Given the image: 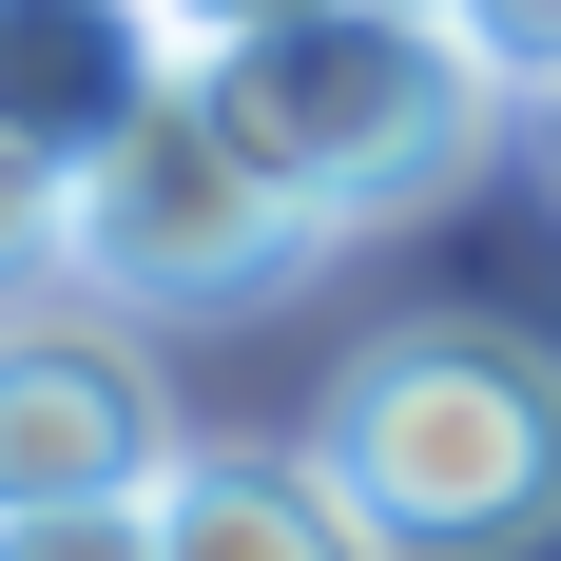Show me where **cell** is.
<instances>
[{"instance_id":"cell-1","label":"cell","mask_w":561,"mask_h":561,"mask_svg":"<svg viewBox=\"0 0 561 561\" xmlns=\"http://www.w3.org/2000/svg\"><path fill=\"white\" fill-rule=\"evenodd\" d=\"M194 98L290 174V214H310V232L446 214L465 174L504 156V116H523L446 0H290V20H252V39L194 58Z\"/></svg>"},{"instance_id":"cell-2","label":"cell","mask_w":561,"mask_h":561,"mask_svg":"<svg viewBox=\"0 0 561 561\" xmlns=\"http://www.w3.org/2000/svg\"><path fill=\"white\" fill-rule=\"evenodd\" d=\"M310 465L368 504L388 561H523L561 542V348L504 310H407L330 368Z\"/></svg>"},{"instance_id":"cell-3","label":"cell","mask_w":561,"mask_h":561,"mask_svg":"<svg viewBox=\"0 0 561 561\" xmlns=\"http://www.w3.org/2000/svg\"><path fill=\"white\" fill-rule=\"evenodd\" d=\"M310 252H330V232L290 214V174L252 156L194 78H174L136 136L78 156V290L136 310V330H174V310H252V290H290Z\"/></svg>"},{"instance_id":"cell-4","label":"cell","mask_w":561,"mask_h":561,"mask_svg":"<svg viewBox=\"0 0 561 561\" xmlns=\"http://www.w3.org/2000/svg\"><path fill=\"white\" fill-rule=\"evenodd\" d=\"M174 446H194V426H174L136 310H98V290L0 310V523H39V504H156Z\"/></svg>"},{"instance_id":"cell-5","label":"cell","mask_w":561,"mask_h":561,"mask_svg":"<svg viewBox=\"0 0 561 561\" xmlns=\"http://www.w3.org/2000/svg\"><path fill=\"white\" fill-rule=\"evenodd\" d=\"M194 78V39H174L156 0H0V136L20 156H98V136H136V116Z\"/></svg>"},{"instance_id":"cell-6","label":"cell","mask_w":561,"mask_h":561,"mask_svg":"<svg viewBox=\"0 0 561 561\" xmlns=\"http://www.w3.org/2000/svg\"><path fill=\"white\" fill-rule=\"evenodd\" d=\"M156 561H388L310 446H174L156 484Z\"/></svg>"},{"instance_id":"cell-7","label":"cell","mask_w":561,"mask_h":561,"mask_svg":"<svg viewBox=\"0 0 561 561\" xmlns=\"http://www.w3.org/2000/svg\"><path fill=\"white\" fill-rule=\"evenodd\" d=\"M39 290H78V174L0 136V310H39Z\"/></svg>"},{"instance_id":"cell-8","label":"cell","mask_w":561,"mask_h":561,"mask_svg":"<svg viewBox=\"0 0 561 561\" xmlns=\"http://www.w3.org/2000/svg\"><path fill=\"white\" fill-rule=\"evenodd\" d=\"M465 39H484V78L504 98H561V0H446Z\"/></svg>"},{"instance_id":"cell-9","label":"cell","mask_w":561,"mask_h":561,"mask_svg":"<svg viewBox=\"0 0 561 561\" xmlns=\"http://www.w3.org/2000/svg\"><path fill=\"white\" fill-rule=\"evenodd\" d=\"M0 561H156V504H39L0 523Z\"/></svg>"},{"instance_id":"cell-10","label":"cell","mask_w":561,"mask_h":561,"mask_svg":"<svg viewBox=\"0 0 561 561\" xmlns=\"http://www.w3.org/2000/svg\"><path fill=\"white\" fill-rule=\"evenodd\" d=\"M156 20H174L194 58H214V39H252V20H290V0H156Z\"/></svg>"},{"instance_id":"cell-11","label":"cell","mask_w":561,"mask_h":561,"mask_svg":"<svg viewBox=\"0 0 561 561\" xmlns=\"http://www.w3.org/2000/svg\"><path fill=\"white\" fill-rule=\"evenodd\" d=\"M542 174H561V98H542Z\"/></svg>"}]
</instances>
